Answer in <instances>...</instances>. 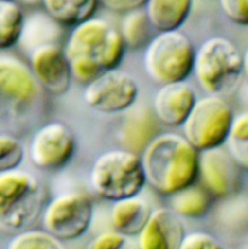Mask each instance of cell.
Segmentation results:
<instances>
[{"instance_id":"1","label":"cell","mask_w":248,"mask_h":249,"mask_svg":"<svg viewBox=\"0 0 248 249\" xmlns=\"http://www.w3.org/2000/svg\"><path fill=\"white\" fill-rule=\"evenodd\" d=\"M63 48L72 78L86 85L117 69L125 50L119 30L96 17L72 28Z\"/></svg>"},{"instance_id":"2","label":"cell","mask_w":248,"mask_h":249,"mask_svg":"<svg viewBox=\"0 0 248 249\" xmlns=\"http://www.w3.org/2000/svg\"><path fill=\"white\" fill-rule=\"evenodd\" d=\"M198 155L184 136L173 132L158 135L143 150L146 181L159 193L174 195L194 184L198 175Z\"/></svg>"},{"instance_id":"3","label":"cell","mask_w":248,"mask_h":249,"mask_svg":"<svg viewBox=\"0 0 248 249\" xmlns=\"http://www.w3.org/2000/svg\"><path fill=\"white\" fill-rule=\"evenodd\" d=\"M45 93L28 65L0 56V132L13 135L35 123L45 109Z\"/></svg>"},{"instance_id":"4","label":"cell","mask_w":248,"mask_h":249,"mask_svg":"<svg viewBox=\"0 0 248 249\" xmlns=\"http://www.w3.org/2000/svg\"><path fill=\"white\" fill-rule=\"evenodd\" d=\"M244 69L240 51L226 37H210L195 52L193 71L200 87L210 95L221 97L232 92Z\"/></svg>"},{"instance_id":"5","label":"cell","mask_w":248,"mask_h":249,"mask_svg":"<svg viewBox=\"0 0 248 249\" xmlns=\"http://www.w3.org/2000/svg\"><path fill=\"white\" fill-rule=\"evenodd\" d=\"M145 182L141 160L126 149L103 153L90 170V183L95 193L114 202L138 196Z\"/></svg>"},{"instance_id":"6","label":"cell","mask_w":248,"mask_h":249,"mask_svg":"<svg viewBox=\"0 0 248 249\" xmlns=\"http://www.w3.org/2000/svg\"><path fill=\"white\" fill-rule=\"evenodd\" d=\"M43 189L30 173L18 170L0 174V228L24 231L42 209Z\"/></svg>"},{"instance_id":"7","label":"cell","mask_w":248,"mask_h":249,"mask_svg":"<svg viewBox=\"0 0 248 249\" xmlns=\"http://www.w3.org/2000/svg\"><path fill=\"white\" fill-rule=\"evenodd\" d=\"M195 50L179 30L160 33L145 48L143 64L148 76L160 85L185 81L192 72Z\"/></svg>"},{"instance_id":"8","label":"cell","mask_w":248,"mask_h":249,"mask_svg":"<svg viewBox=\"0 0 248 249\" xmlns=\"http://www.w3.org/2000/svg\"><path fill=\"white\" fill-rule=\"evenodd\" d=\"M230 105L221 97L209 95L196 100L184 122V138L197 151L221 146L233 120Z\"/></svg>"},{"instance_id":"9","label":"cell","mask_w":248,"mask_h":249,"mask_svg":"<svg viewBox=\"0 0 248 249\" xmlns=\"http://www.w3.org/2000/svg\"><path fill=\"white\" fill-rule=\"evenodd\" d=\"M93 215V205L87 195L67 192L54 197L45 207L42 226L60 241H70L80 238L89 230Z\"/></svg>"},{"instance_id":"10","label":"cell","mask_w":248,"mask_h":249,"mask_svg":"<svg viewBox=\"0 0 248 249\" xmlns=\"http://www.w3.org/2000/svg\"><path fill=\"white\" fill-rule=\"evenodd\" d=\"M75 150V136L71 128L60 121H51L34 132L28 153L35 167L55 172L64 168L71 161Z\"/></svg>"},{"instance_id":"11","label":"cell","mask_w":248,"mask_h":249,"mask_svg":"<svg viewBox=\"0 0 248 249\" xmlns=\"http://www.w3.org/2000/svg\"><path fill=\"white\" fill-rule=\"evenodd\" d=\"M138 94V85L134 78L117 68L103 72L86 84L83 97L89 107L109 114L130 108Z\"/></svg>"},{"instance_id":"12","label":"cell","mask_w":248,"mask_h":249,"mask_svg":"<svg viewBox=\"0 0 248 249\" xmlns=\"http://www.w3.org/2000/svg\"><path fill=\"white\" fill-rule=\"evenodd\" d=\"M29 68L47 94L59 97L70 90L72 75L59 43H46L30 51Z\"/></svg>"},{"instance_id":"13","label":"cell","mask_w":248,"mask_h":249,"mask_svg":"<svg viewBox=\"0 0 248 249\" xmlns=\"http://www.w3.org/2000/svg\"><path fill=\"white\" fill-rule=\"evenodd\" d=\"M242 167L220 147L198 155V173L204 187L212 196H226L234 192L240 181Z\"/></svg>"},{"instance_id":"14","label":"cell","mask_w":248,"mask_h":249,"mask_svg":"<svg viewBox=\"0 0 248 249\" xmlns=\"http://www.w3.org/2000/svg\"><path fill=\"white\" fill-rule=\"evenodd\" d=\"M196 100L194 89L188 83L166 84L155 96L153 113L163 124L178 126L183 124Z\"/></svg>"},{"instance_id":"15","label":"cell","mask_w":248,"mask_h":249,"mask_svg":"<svg viewBox=\"0 0 248 249\" xmlns=\"http://www.w3.org/2000/svg\"><path fill=\"white\" fill-rule=\"evenodd\" d=\"M139 234L140 249H179L185 235L179 216L169 208L152 213Z\"/></svg>"},{"instance_id":"16","label":"cell","mask_w":248,"mask_h":249,"mask_svg":"<svg viewBox=\"0 0 248 249\" xmlns=\"http://www.w3.org/2000/svg\"><path fill=\"white\" fill-rule=\"evenodd\" d=\"M151 214L149 204L135 196L115 202L111 218L116 231L132 237L141 232Z\"/></svg>"},{"instance_id":"17","label":"cell","mask_w":248,"mask_h":249,"mask_svg":"<svg viewBox=\"0 0 248 249\" xmlns=\"http://www.w3.org/2000/svg\"><path fill=\"white\" fill-rule=\"evenodd\" d=\"M192 7L190 0H149L144 11L152 27L160 33L175 31L182 25Z\"/></svg>"},{"instance_id":"18","label":"cell","mask_w":248,"mask_h":249,"mask_svg":"<svg viewBox=\"0 0 248 249\" xmlns=\"http://www.w3.org/2000/svg\"><path fill=\"white\" fill-rule=\"evenodd\" d=\"M45 14L61 27H74L94 17L96 0H45L41 2Z\"/></svg>"},{"instance_id":"19","label":"cell","mask_w":248,"mask_h":249,"mask_svg":"<svg viewBox=\"0 0 248 249\" xmlns=\"http://www.w3.org/2000/svg\"><path fill=\"white\" fill-rule=\"evenodd\" d=\"M129 117L123 128L121 139L128 151H143L158 135L156 116L148 110H141Z\"/></svg>"},{"instance_id":"20","label":"cell","mask_w":248,"mask_h":249,"mask_svg":"<svg viewBox=\"0 0 248 249\" xmlns=\"http://www.w3.org/2000/svg\"><path fill=\"white\" fill-rule=\"evenodd\" d=\"M170 209L178 216L199 218L207 213L212 195L204 186L192 184L171 195Z\"/></svg>"},{"instance_id":"21","label":"cell","mask_w":248,"mask_h":249,"mask_svg":"<svg viewBox=\"0 0 248 249\" xmlns=\"http://www.w3.org/2000/svg\"><path fill=\"white\" fill-rule=\"evenodd\" d=\"M25 21L23 10L17 2L0 0V51L20 43Z\"/></svg>"},{"instance_id":"22","label":"cell","mask_w":248,"mask_h":249,"mask_svg":"<svg viewBox=\"0 0 248 249\" xmlns=\"http://www.w3.org/2000/svg\"><path fill=\"white\" fill-rule=\"evenodd\" d=\"M153 30L145 11L138 9L126 14L119 32L125 48L140 50L146 48L153 38Z\"/></svg>"},{"instance_id":"23","label":"cell","mask_w":248,"mask_h":249,"mask_svg":"<svg viewBox=\"0 0 248 249\" xmlns=\"http://www.w3.org/2000/svg\"><path fill=\"white\" fill-rule=\"evenodd\" d=\"M60 27L46 14H36L26 19L20 43L30 51L41 45L58 43Z\"/></svg>"},{"instance_id":"24","label":"cell","mask_w":248,"mask_h":249,"mask_svg":"<svg viewBox=\"0 0 248 249\" xmlns=\"http://www.w3.org/2000/svg\"><path fill=\"white\" fill-rule=\"evenodd\" d=\"M248 113H242L233 118L230 132L226 142L230 156L242 168L248 165Z\"/></svg>"},{"instance_id":"25","label":"cell","mask_w":248,"mask_h":249,"mask_svg":"<svg viewBox=\"0 0 248 249\" xmlns=\"http://www.w3.org/2000/svg\"><path fill=\"white\" fill-rule=\"evenodd\" d=\"M7 249H66L62 242L45 230H24L15 236Z\"/></svg>"},{"instance_id":"26","label":"cell","mask_w":248,"mask_h":249,"mask_svg":"<svg viewBox=\"0 0 248 249\" xmlns=\"http://www.w3.org/2000/svg\"><path fill=\"white\" fill-rule=\"evenodd\" d=\"M24 157V147L17 137L0 132V174L18 170Z\"/></svg>"},{"instance_id":"27","label":"cell","mask_w":248,"mask_h":249,"mask_svg":"<svg viewBox=\"0 0 248 249\" xmlns=\"http://www.w3.org/2000/svg\"><path fill=\"white\" fill-rule=\"evenodd\" d=\"M89 249H140V247L131 237L115 231L98 235L90 243Z\"/></svg>"},{"instance_id":"28","label":"cell","mask_w":248,"mask_h":249,"mask_svg":"<svg viewBox=\"0 0 248 249\" xmlns=\"http://www.w3.org/2000/svg\"><path fill=\"white\" fill-rule=\"evenodd\" d=\"M179 249H223L219 240L209 233L194 231L185 234Z\"/></svg>"},{"instance_id":"29","label":"cell","mask_w":248,"mask_h":249,"mask_svg":"<svg viewBox=\"0 0 248 249\" xmlns=\"http://www.w3.org/2000/svg\"><path fill=\"white\" fill-rule=\"evenodd\" d=\"M219 4L223 14L232 22L239 25L248 24V0H220Z\"/></svg>"},{"instance_id":"30","label":"cell","mask_w":248,"mask_h":249,"mask_svg":"<svg viewBox=\"0 0 248 249\" xmlns=\"http://www.w3.org/2000/svg\"><path fill=\"white\" fill-rule=\"evenodd\" d=\"M102 3L108 9L116 13H128L142 9L145 6L144 0H105Z\"/></svg>"}]
</instances>
